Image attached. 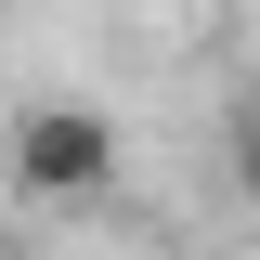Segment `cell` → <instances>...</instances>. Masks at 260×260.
<instances>
[{
    "label": "cell",
    "mask_w": 260,
    "mask_h": 260,
    "mask_svg": "<svg viewBox=\"0 0 260 260\" xmlns=\"http://www.w3.org/2000/svg\"><path fill=\"white\" fill-rule=\"evenodd\" d=\"M117 182V117L104 104H26L13 117V195L39 208H78V195Z\"/></svg>",
    "instance_id": "1"
},
{
    "label": "cell",
    "mask_w": 260,
    "mask_h": 260,
    "mask_svg": "<svg viewBox=\"0 0 260 260\" xmlns=\"http://www.w3.org/2000/svg\"><path fill=\"white\" fill-rule=\"evenodd\" d=\"M234 182H247V208H260V91L234 104Z\"/></svg>",
    "instance_id": "2"
},
{
    "label": "cell",
    "mask_w": 260,
    "mask_h": 260,
    "mask_svg": "<svg viewBox=\"0 0 260 260\" xmlns=\"http://www.w3.org/2000/svg\"><path fill=\"white\" fill-rule=\"evenodd\" d=\"M0 260H39V247H26V234H0Z\"/></svg>",
    "instance_id": "3"
}]
</instances>
